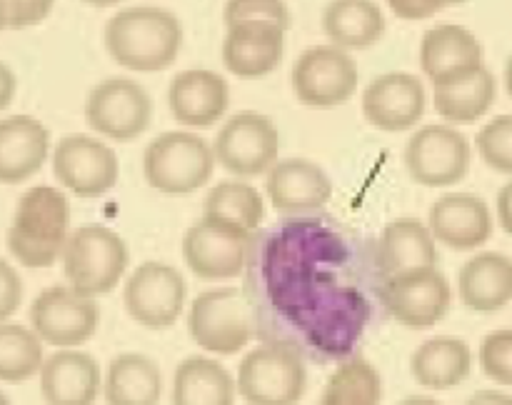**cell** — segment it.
I'll return each instance as SVG.
<instances>
[{
  "mask_svg": "<svg viewBox=\"0 0 512 405\" xmlns=\"http://www.w3.org/2000/svg\"><path fill=\"white\" fill-rule=\"evenodd\" d=\"M183 43V25L170 10L135 5L118 10L105 25V48L123 68L160 73L175 63Z\"/></svg>",
  "mask_w": 512,
  "mask_h": 405,
  "instance_id": "6da1fadb",
  "label": "cell"
},
{
  "mask_svg": "<svg viewBox=\"0 0 512 405\" xmlns=\"http://www.w3.org/2000/svg\"><path fill=\"white\" fill-rule=\"evenodd\" d=\"M70 205L60 190L38 185L23 193L8 230V250L25 268H50L68 243Z\"/></svg>",
  "mask_w": 512,
  "mask_h": 405,
  "instance_id": "7a4b0ae2",
  "label": "cell"
},
{
  "mask_svg": "<svg viewBox=\"0 0 512 405\" xmlns=\"http://www.w3.org/2000/svg\"><path fill=\"white\" fill-rule=\"evenodd\" d=\"M235 388L250 405L300 403L308 388L303 353L288 340L258 345L240 360Z\"/></svg>",
  "mask_w": 512,
  "mask_h": 405,
  "instance_id": "3957f363",
  "label": "cell"
},
{
  "mask_svg": "<svg viewBox=\"0 0 512 405\" xmlns=\"http://www.w3.org/2000/svg\"><path fill=\"white\" fill-rule=\"evenodd\" d=\"M128 245L105 225H83L68 235L63 248V273L70 290L93 300L120 283L128 270Z\"/></svg>",
  "mask_w": 512,
  "mask_h": 405,
  "instance_id": "277c9868",
  "label": "cell"
},
{
  "mask_svg": "<svg viewBox=\"0 0 512 405\" xmlns=\"http://www.w3.org/2000/svg\"><path fill=\"white\" fill-rule=\"evenodd\" d=\"M215 170L213 148L200 135L170 130L150 140L143 155L145 180L163 195H188L203 188Z\"/></svg>",
  "mask_w": 512,
  "mask_h": 405,
  "instance_id": "5b68a950",
  "label": "cell"
},
{
  "mask_svg": "<svg viewBox=\"0 0 512 405\" xmlns=\"http://www.w3.org/2000/svg\"><path fill=\"white\" fill-rule=\"evenodd\" d=\"M188 333L195 345L215 355H235L253 338V310L238 288H215L195 295L188 310Z\"/></svg>",
  "mask_w": 512,
  "mask_h": 405,
  "instance_id": "8992f818",
  "label": "cell"
},
{
  "mask_svg": "<svg viewBox=\"0 0 512 405\" xmlns=\"http://www.w3.org/2000/svg\"><path fill=\"white\" fill-rule=\"evenodd\" d=\"M405 168L425 188H450L470 170L468 138L453 125H423L405 145Z\"/></svg>",
  "mask_w": 512,
  "mask_h": 405,
  "instance_id": "52a82bcc",
  "label": "cell"
},
{
  "mask_svg": "<svg viewBox=\"0 0 512 405\" xmlns=\"http://www.w3.org/2000/svg\"><path fill=\"white\" fill-rule=\"evenodd\" d=\"M153 100L148 90L130 78H108L95 85L85 100V120L90 130L110 140L128 143L148 130Z\"/></svg>",
  "mask_w": 512,
  "mask_h": 405,
  "instance_id": "ba28073f",
  "label": "cell"
},
{
  "mask_svg": "<svg viewBox=\"0 0 512 405\" xmlns=\"http://www.w3.org/2000/svg\"><path fill=\"white\" fill-rule=\"evenodd\" d=\"M358 90V65L348 50L313 45L303 50L293 68L295 98L310 108H333L348 103Z\"/></svg>",
  "mask_w": 512,
  "mask_h": 405,
  "instance_id": "9c48e42d",
  "label": "cell"
},
{
  "mask_svg": "<svg viewBox=\"0 0 512 405\" xmlns=\"http://www.w3.org/2000/svg\"><path fill=\"white\" fill-rule=\"evenodd\" d=\"M53 175L78 198H100L120 178V160L110 145L93 135H65L53 150Z\"/></svg>",
  "mask_w": 512,
  "mask_h": 405,
  "instance_id": "30bf717a",
  "label": "cell"
},
{
  "mask_svg": "<svg viewBox=\"0 0 512 405\" xmlns=\"http://www.w3.org/2000/svg\"><path fill=\"white\" fill-rule=\"evenodd\" d=\"M280 133L268 115L238 113L218 130L213 155L228 173L240 178L263 175L278 163Z\"/></svg>",
  "mask_w": 512,
  "mask_h": 405,
  "instance_id": "8fae6325",
  "label": "cell"
},
{
  "mask_svg": "<svg viewBox=\"0 0 512 405\" xmlns=\"http://www.w3.org/2000/svg\"><path fill=\"white\" fill-rule=\"evenodd\" d=\"M185 295H188V285L180 270L158 260L138 265L125 280L123 290L125 310L130 318L153 330L170 328L180 318L185 308Z\"/></svg>",
  "mask_w": 512,
  "mask_h": 405,
  "instance_id": "7c38bea8",
  "label": "cell"
},
{
  "mask_svg": "<svg viewBox=\"0 0 512 405\" xmlns=\"http://www.w3.org/2000/svg\"><path fill=\"white\" fill-rule=\"evenodd\" d=\"M30 323L40 343H50L60 350H75L98 333L100 308L95 300L55 285L45 288L33 300Z\"/></svg>",
  "mask_w": 512,
  "mask_h": 405,
  "instance_id": "4fadbf2b",
  "label": "cell"
},
{
  "mask_svg": "<svg viewBox=\"0 0 512 405\" xmlns=\"http://www.w3.org/2000/svg\"><path fill=\"white\" fill-rule=\"evenodd\" d=\"M385 310L400 325L423 330L448 315L450 310V283L438 268L413 270V273L395 275L380 290Z\"/></svg>",
  "mask_w": 512,
  "mask_h": 405,
  "instance_id": "5bb4252c",
  "label": "cell"
},
{
  "mask_svg": "<svg viewBox=\"0 0 512 405\" xmlns=\"http://www.w3.org/2000/svg\"><path fill=\"white\" fill-rule=\"evenodd\" d=\"M250 235L203 218L188 228L183 238V258L188 268L203 280L235 278L245 268V250Z\"/></svg>",
  "mask_w": 512,
  "mask_h": 405,
  "instance_id": "9a60e30c",
  "label": "cell"
},
{
  "mask_svg": "<svg viewBox=\"0 0 512 405\" xmlns=\"http://www.w3.org/2000/svg\"><path fill=\"white\" fill-rule=\"evenodd\" d=\"M425 113L423 80L413 73H383L363 90V115L385 133L415 128Z\"/></svg>",
  "mask_w": 512,
  "mask_h": 405,
  "instance_id": "2e32d148",
  "label": "cell"
},
{
  "mask_svg": "<svg viewBox=\"0 0 512 405\" xmlns=\"http://www.w3.org/2000/svg\"><path fill=\"white\" fill-rule=\"evenodd\" d=\"M420 68L435 88L455 83L483 68V45L465 25L440 23L423 35Z\"/></svg>",
  "mask_w": 512,
  "mask_h": 405,
  "instance_id": "e0dca14e",
  "label": "cell"
},
{
  "mask_svg": "<svg viewBox=\"0 0 512 405\" xmlns=\"http://www.w3.org/2000/svg\"><path fill=\"white\" fill-rule=\"evenodd\" d=\"M428 230L448 248L475 250L493 235V215L478 195L445 193L430 208Z\"/></svg>",
  "mask_w": 512,
  "mask_h": 405,
  "instance_id": "ac0fdd59",
  "label": "cell"
},
{
  "mask_svg": "<svg viewBox=\"0 0 512 405\" xmlns=\"http://www.w3.org/2000/svg\"><path fill=\"white\" fill-rule=\"evenodd\" d=\"M170 115L188 128H208L225 115L230 105V85L215 70H183L170 80Z\"/></svg>",
  "mask_w": 512,
  "mask_h": 405,
  "instance_id": "d6986e66",
  "label": "cell"
},
{
  "mask_svg": "<svg viewBox=\"0 0 512 405\" xmlns=\"http://www.w3.org/2000/svg\"><path fill=\"white\" fill-rule=\"evenodd\" d=\"M40 393L48 405H95L103 393L98 360L83 350H58L40 365Z\"/></svg>",
  "mask_w": 512,
  "mask_h": 405,
  "instance_id": "ffe728a7",
  "label": "cell"
},
{
  "mask_svg": "<svg viewBox=\"0 0 512 405\" xmlns=\"http://www.w3.org/2000/svg\"><path fill=\"white\" fill-rule=\"evenodd\" d=\"M265 190L280 213H310L328 203L333 180L313 160L288 158L268 170Z\"/></svg>",
  "mask_w": 512,
  "mask_h": 405,
  "instance_id": "44dd1931",
  "label": "cell"
},
{
  "mask_svg": "<svg viewBox=\"0 0 512 405\" xmlns=\"http://www.w3.org/2000/svg\"><path fill=\"white\" fill-rule=\"evenodd\" d=\"M285 33L270 23L230 25L223 40V63L238 78H263L280 65Z\"/></svg>",
  "mask_w": 512,
  "mask_h": 405,
  "instance_id": "7402d4cb",
  "label": "cell"
},
{
  "mask_svg": "<svg viewBox=\"0 0 512 405\" xmlns=\"http://www.w3.org/2000/svg\"><path fill=\"white\" fill-rule=\"evenodd\" d=\"M50 150V133L33 115L0 120V183H23L40 170Z\"/></svg>",
  "mask_w": 512,
  "mask_h": 405,
  "instance_id": "603a6c76",
  "label": "cell"
},
{
  "mask_svg": "<svg viewBox=\"0 0 512 405\" xmlns=\"http://www.w3.org/2000/svg\"><path fill=\"white\" fill-rule=\"evenodd\" d=\"M235 378L223 363L208 355H190L175 368L173 405H235Z\"/></svg>",
  "mask_w": 512,
  "mask_h": 405,
  "instance_id": "cb8c5ba5",
  "label": "cell"
},
{
  "mask_svg": "<svg viewBox=\"0 0 512 405\" xmlns=\"http://www.w3.org/2000/svg\"><path fill=\"white\" fill-rule=\"evenodd\" d=\"M458 290L475 313H495L512 300V260L503 253H480L460 268Z\"/></svg>",
  "mask_w": 512,
  "mask_h": 405,
  "instance_id": "d4e9b609",
  "label": "cell"
},
{
  "mask_svg": "<svg viewBox=\"0 0 512 405\" xmlns=\"http://www.w3.org/2000/svg\"><path fill=\"white\" fill-rule=\"evenodd\" d=\"M108 405H158L163 395L160 365L145 353H120L110 360L103 380Z\"/></svg>",
  "mask_w": 512,
  "mask_h": 405,
  "instance_id": "484cf974",
  "label": "cell"
},
{
  "mask_svg": "<svg viewBox=\"0 0 512 405\" xmlns=\"http://www.w3.org/2000/svg\"><path fill=\"white\" fill-rule=\"evenodd\" d=\"M473 353L465 340L453 335H435L410 355V373L415 383L430 390H450L468 380Z\"/></svg>",
  "mask_w": 512,
  "mask_h": 405,
  "instance_id": "4316f807",
  "label": "cell"
},
{
  "mask_svg": "<svg viewBox=\"0 0 512 405\" xmlns=\"http://www.w3.org/2000/svg\"><path fill=\"white\" fill-rule=\"evenodd\" d=\"M438 250L428 225L418 218H398L385 225L380 235V268L388 278L413 273V270L435 268Z\"/></svg>",
  "mask_w": 512,
  "mask_h": 405,
  "instance_id": "83f0119b",
  "label": "cell"
},
{
  "mask_svg": "<svg viewBox=\"0 0 512 405\" xmlns=\"http://www.w3.org/2000/svg\"><path fill=\"white\" fill-rule=\"evenodd\" d=\"M323 30L335 48L365 50L383 38L385 15L368 0H335L325 8Z\"/></svg>",
  "mask_w": 512,
  "mask_h": 405,
  "instance_id": "f1b7e54d",
  "label": "cell"
},
{
  "mask_svg": "<svg viewBox=\"0 0 512 405\" xmlns=\"http://www.w3.org/2000/svg\"><path fill=\"white\" fill-rule=\"evenodd\" d=\"M495 90H498L495 75L483 65L455 83L438 85L433 93L435 113L450 123H475L490 110Z\"/></svg>",
  "mask_w": 512,
  "mask_h": 405,
  "instance_id": "f546056e",
  "label": "cell"
},
{
  "mask_svg": "<svg viewBox=\"0 0 512 405\" xmlns=\"http://www.w3.org/2000/svg\"><path fill=\"white\" fill-rule=\"evenodd\" d=\"M203 218L230 225V228L250 235L253 230H258V225L265 218L263 195L248 183L225 180V183L215 185L205 198Z\"/></svg>",
  "mask_w": 512,
  "mask_h": 405,
  "instance_id": "4dcf8cb0",
  "label": "cell"
},
{
  "mask_svg": "<svg viewBox=\"0 0 512 405\" xmlns=\"http://www.w3.org/2000/svg\"><path fill=\"white\" fill-rule=\"evenodd\" d=\"M383 378L373 363L353 358L340 365L325 383L318 405H380Z\"/></svg>",
  "mask_w": 512,
  "mask_h": 405,
  "instance_id": "1f68e13d",
  "label": "cell"
},
{
  "mask_svg": "<svg viewBox=\"0 0 512 405\" xmlns=\"http://www.w3.org/2000/svg\"><path fill=\"white\" fill-rule=\"evenodd\" d=\"M43 365V343L23 325H0V378L8 383L33 378Z\"/></svg>",
  "mask_w": 512,
  "mask_h": 405,
  "instance_id": "d6a6232c",
  "label": "cell"
},
{
  "mask_svg": "<svg viewBox=\"0 0 512 405\" xmlns=\"http://www.w3.org/2000/svg\"><path fill=\"white\" fill-rule=\"evenodd\" d=\"M478 150L498 173L512 175V115H498L478 133Z\"/></svg>",
  "mask_w": 512,
  "mask_h": 405,
  "instance_id": "836d02e7",
  "label": "cell"
},
{
  "mask_svg": "<svg viewBox=\"0 0 512 405\" xmlns=\"http://www.w3.org/2000/svg\"><path fill=\"white\" fill-rule=\"evenodd\" d=\"M223 18L228 28L238 23H270L283 33L290 28L288 5L278 0H230L225 3Z\"/></svg>",
  "mask_w": 512,
  "mask_h": 405,
  "instance_id": "e575fe53",
  "label": "cell"
},
{
  "mask_svg": "<svg viewBox=\"0 0 512 405\" xmlns=\"http://www.w3.org/2000/svg\"><path fill=\"white\" fill-rule=\"evenodd\" d=\"M480 368L490 380L512 388V328L495 330L483 340Z\"/></svg>",
  "mask_w": 512,
  "mask_h": 405,
  "instance_id": "d590c367",
  "label": "cell"
},
{
  "mask_svg": "<svg viewBox=\"0 0 512 405\" xmlns=\"http://www.w3.org/2000/svg\"><path fill=\"white\" fill-rule=\"evenodd\" d=\"M53 10L50 0H18V3H3V18L5 25L10 28H25V25H35Z\"/></svg>",
  "mask_w": 512,
  "mask_h": 405,
  "instance_id": "8d00e7d4",
  "label": "cell"
},
{
  "mask_svg": "<svg viewBox=\"0 0 512 405\" xmlns=\"http://www.w3.org/2000/svg\"><path fill=\"white\" fill-rule=\"evenodd\" d=\"M23 300V280L10 263L0 260V320L13 315Z\"/></svg>",
  "mask_w": 512,
  "mask_h": 405,
  "instance_id": "74e56055",
  "label": "cell"
},
{
  "mask_svg": "<svg viewBox=\"0 0 512 405\" xmlns=\"http://www.w3.org/2000/svg\"><path fill=\"white\" fill-rule=\"evenodd\" d=\"M445 3H435V0H390V10L400 18H408V20H420V18H428V15H435L438 10H443Z\"/></svg>",
  "mask_w": 512,
  "mask_h": 405,
  "instance_id": "f35d334b",
  "label": "cell"
},
{
  "mask_svg": "<svg viewBox=\"0 0 512 405\" xmlns=\"http://www.w3.org/2000/svg\"><path fill=\"white\" fill-rule=\"evenodd\" d=\"M498 218L505 233L512 235V183L500 188L498 193Z\"/></svg>",
  "mask_w": 512,
  "mask_h": 405,
  "instance_id": "ab89813d",
  "label": "cell"
},
{
  "mask_svg": "<svg viewBox=\"0 0 512 405\" xmlns=\"http://www.w3.org/2000/svg\"><path fill=\"white\" fill-rule=\"evenodd\" d=\"M15 88H18V80H15L13 70L5 63H0V110H5L13 100Z\"/></svg>",
  "mask_w": 512,
  "mask_h": 405,
  "instance_id": "60d3db41",
  "label": "cell"
},
{
  "mask_svg": "<svg viewBox=\"0 0 512 405\" xmlns=\"http://www.w3.org/2000/svg\"><path fill=\"white\" fill-rule=\"evenodd\" d=\"M465 405H512V395L500 390H480Z\"/></svg>",
  "mask_w": 512,
  "mask_h": 405,
  "instance_id": "b9f144b4",
  "label": "cell"
},
{
  "mask_svg": "<svg viewBox=\"0 0 512 405\" xmlns=\"http://www.w3.org/2000/svg\"><path fill=\"white\" fill-rule=\"evenodd\" d=\"M398 405H443V403L435 398H430V395H410V398L400 400Z\"/></svg>",
  "mask_w": 512,
  "mask_h": 405,
  "instance_id": "7bdbcfd3",
  "label": "cell"
},
{
  "mask_svg": "<svg viewBox=\"0 0 512 405\" xmlns=\"http://www.w3.org/2000/svg\"><path fill=\"white\" fill-rule=\"evenodd\" d=\"M505 83H508V93H510V98H512V53H510V58H508V68H505Z\"/></svg>",
  "mask_w": 512,
  "mask_h": 405,
  "instance_id": "ee69618b",
  "label": "cell"
},
{
  "mask_svg": "<svg viewBox=\"0 0 512 405\" xmlns=\"http://www.w3.org/2000/svg\"><path fill=\"white\" fill-rule=\"evenodd\" d=\"M5 25V18H3V3H0V30H3Z\"/></svg>",
  "mask_w": 512,
  "mask_h": 405,
  "instance_id": "f6af8a7d",
  "label": "cell"
},
{
  "mask_svg": "<svg viewBox=\"0 0 512 405\" xmlns=\"http://www.w3.org/2000/svg\"><path fill=\"white\" fill-rule=\"evenodd\" d=\"M0 405H10V403H8V398H5L3 393H0Z\"/></svg>",
  "mask_w": 512,
  "mask_h": 405,
  "instance_id": "bcb514c9",
  "label": "cell"
}]
</instances>
